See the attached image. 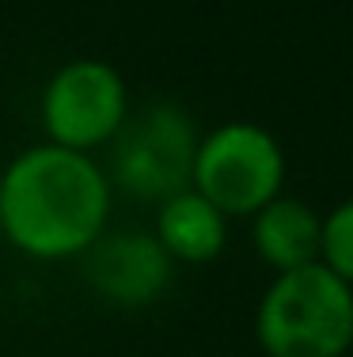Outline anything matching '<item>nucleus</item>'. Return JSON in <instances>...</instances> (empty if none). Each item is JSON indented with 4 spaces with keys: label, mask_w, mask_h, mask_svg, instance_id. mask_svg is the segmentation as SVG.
<instances>
[{
    "label": "nucleus",
    "mask_w": 353,
    "mask_h": 357,
    "mask_svg": "<svg viewBox=\"0 0 353 357\" xmlns=\"http://www.w3.org/2000/svg\"><path fill=\"white\" fill-rule=\"evenodd\" d=\"M111 220V178L91 152L35 144L0 175V232L38 262L80 259Z\"/></svg>",
    "instance_id": "obj_1"
},
{
    "label": "nucleus",
    "mask_w": 353,
    "mask_h": 357,
    "mask_svg": "<svg viewBox=\"0 0 353 357\" xmlns=\"http://www.w3.org/2000/svg\"><path fill=\"white\" fill-rule=\"evenodd\" d=\"M266 357H346L353 346V289L323 262L281 270L255 312Z\"/></svg>",
    "instance_id": "obj_2"
},
{
    "label": "nucleus",
    "mask_w": 353,
    "mask_h": 357,
    "mask_svg": "<svg viewBox=\"0 0 353 357\" xmlns=\"http://www.w3.org/2000/svg\"><path fill=\"white\" fill-rule=\"evenodd\" d=\"M285 149L255 122H224L198 137L190 186L224 217H251L281 194Z\"/></svg>",
    "instance_id": "obj_3"
},
{
    "label": "nucleus",
    "mask_w": 353,
    "mask_h": 357,
    "mask_svg": "<svg viewBox=\"0 0 353 357\" xmlns=\"http://www.w3.org/2000/svg\"><path fill=\"white\" fill-rule=\"evenodd\" d=\"M38 118L49 144L95 152L111 144L130 118V88L111 61L72 57L46 80Z\"/></svg>",
    "instance_id": "obj_4"
},
{
    "label": "nucleus",
    "mask_w": 353,
    "mask_h": 357,
    "mask_svg": "<svg viewBox=\"0 0 353 357\" xmlns=\"http://www.w3.org/2000/svg\"><path fill=\"white\" fill-rule=\"evenodd\" d=\"M198 133L194 122L175 103H152L130 114L114 137V178L122 190L145 202H164L167 194L190 186Z\"/></svg>",
    "instance_id": "obj_5"
},
{
    "label": "nucleus",
    "mask_w": 353,
    "mask_h": 357,
    "mask_svg": "<svg viewBox=\"0 0 353 357\" xmlns=\"http://www.w3.org/2000/svg\"><path fill=\"white\" fill-rule=\"evenodd\" d=\"M80 259L88 285L118 308L152 304L171 282L175 266L152 232H103Z\"/></svg>",
    "instance_id": "obj_6"
},
{
    "label": "nucleus",
    "mask_w": 353,
    "mask_h": 357,
    "mask_svg": "<svg viewBox=\"0 0 353 357\" xmlns=\"http://www.w3.org/2000/svg\"><path fill=\"white\" fill-rule=\"evenodd\" d=\"M156 243L167 251L171 262H213L228 243V217L213 206L209 198H201L194 186L167 194L156 209Z\"/></svg>",
    "instance_id": "obj_7"
},
{
    "label": "nucleus",
    "mask_w": 353,
    "mask_h": 357,
    "mask_svg": "<svg viewBox=\"0 0 353 357\" xmlns=\"http://www.w3.org/2000/svg\"><path fill=\"white\" fill-rule=\"evenodd\" d=\"M251 225L255 236V251L274 274L281 270H297L308 262H319V236H323V217L315 213L308 202L277 194L274 202H266Z\"/></svg>",
    "instance_id": "obj_8"
},
{
    "label": "nucleus",
    "mask_w": 353,
    "mask_h": 357,
    "mask_svg": "<svg viewBox=\"0 0 353 357\" xmlns=\"http://www.w3.org/2000/svg\"><path fill=\"white\" fill-rule=\"evenodd\" d=\"M319 262L342 278L353 289V198L338 202L323 217V236H319Z\"/></svg>",
    "instance_id": "obj_9"
}]
</instances>
